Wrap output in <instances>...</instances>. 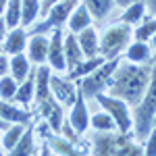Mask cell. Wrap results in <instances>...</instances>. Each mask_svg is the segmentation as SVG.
I'll list each match as a JSON object with an SVG mask.
<instances>
[{"instance_id":"5bb4252c","label":"cell","mask_w":156,"mask_h":156,"mask_svg":"<svg viewBox=\"0 0 156 156\" xmlns=\"http://www.w3.org/2000/svg\"><path fill=\"white\" fill-rule=\"evenodd\" d=\"M77 42H79L81 52H83V58H94V56H98L100 37H98V31L94 27H85L83 31H79L77 34Z\"/></svg>"},{"instance_id":"f1b7e54d","label":"cell","mask_w":156,"mask_h":156,"mask_svg":"<svg viewBox=\"0 0 156 156\" xmlns=\"http://www.w3.org/2000/svg\"><path fill=\"white\" fill-rule=\"evenodd\" d=\"M94 19H104L112 11V0H83L81 2Z\"/></svg>"},{"instance_id":"ab89813d","label":"cell","mask_w":156,"mask_h":156,"mask_svg":"<svg viewBox=\"0 0 156 156\" xmlns=\"http://www.w3.org/2000/svg\"><path fill=\"white\" fill-rule=\"evenodd\" d=\"M37 156H52V150H50V146L48 144H44L42 146V150H40V154Z\"/></svg>"},{"instance_id":"44dd1931","label":"cell","mask_w":156,"mask_h":156,"mask_svg":"<svg viewBox=\"0 0 156 156\" xmlns=\"http://www.w3.org/2000/svg\"><path fill=\"white\" fill-rule=\"evenodd\" d=\"M9 71H11V77L17 81V83H21L25 77L29 75V71H31V62H29V58L25 56L23 52L21 54H15L11 60H9Z\"/></svg>"},{"instance_id":"7402d4cb","label":"cell","mask_w":156,"mask_h":156,"mask_svg":"<svg viewBox=\"0 0 156 156\" xmlns=\"http://www.w3.org/2000/svg\"><path fill=\"white\" fill-rule=\"evenodd\" d=\"M46 140H48L50 150H54L58 156H79V152H77L75 144H71L69 140H65L60 133H50Z\"/></svg>"},{"instance_id":"9c48e42d","label":"cell","mask_w":156,"mask_h":156,"mask_svg":"<svg viewBox=\"0 0 156 156\" xmlns=\"http://www.w3.org/2000/svg\"><path fill=\"white\" fill-rule=\"evenodd\" d=\"M46 62L50 69L54 71H67V62H65V48H62V29H52V36L48 42V58Z\"/></svg>"},{"instance_id":"6da1fadb","label":"cell","mask_w":156,"mask_h":156,"mask_svg":"<svg viewBox=\"0 0 156 156\" xmlns=\"http://www.w3.org/2000/svg\"><path fill=\"white\" fill-rule=\"evenodd\" d=\"M152 75V67H137L135 62H125L123 67H117L108 79V96L127 100V104L137 106L144 96L148 81Z\"/></svg>"},{"instance_id":"60d3db41","label":"cell","mask_w":156,"mask_h":156,"mask_svg":"<svg viewBox=\"0 0 156 156\" xmlns=\"http://www.w3.org/2000/svg\"><path fill=\"white\" fill-rule=\"evenodd\" d=\"M115 2H117L119 6H123V9H127L129 4H133V2H137V0H115Z\"/></svg>"},{"instance_id":"ffe728a7","label":"cell","mask_w":156,"mask_h":156,"mask_svg":"<svg viewBox=\"0 0 156 156\" xmlns=\"http://www.w3.org/2000/svg\"><path fill=\"white\" fill-rule=\"evenodd\" d=\"M67 25H69L71 34H79V31H83L85 27L92 25V15H90V11L85 9L83 4H77L75 11L71 12V17H69Z\"/></svg>"},{"instance_id":"d6a6232c","label":"cell","mask_w":156,"mask_h":156,"mask_svg":"<svg viewBox=\"0 0 156 156\" xmlns=\"http://www.w3.org/2000/svg\"><path fill=\"white\" fill-rule=\"evenodd\" d=\"M58 133L65 137V140H69L71 144H75V142L79 140V133H77V131L71 127V123H69V121H62V125H60V131H58Z\"/></svg>"},{"instance_id":"7a4b0ae2","label":"cell","mask_w":156,"mask_h":156,"mask_svg":"<svg viewBox=\"0 0 156 156\" xmlns=\"http://www.w3.org/2000/svg\"><path fill=\"white\" fill-rule=\"evenodd\" d=\"M154 115H156V60H154V67H152L148 87H146V96H142L140 104L135 106V115H133L135 117L133 125H135V133H137L140 140L150 133Z\"/></svg>"},{"instance_id":"7c38bea8","label":"cell","mask_w":156,"mask_h":156,"mask_svg":"<svg viewBox=\"0 0 156 156\" xmlns=\"http://www.w3.org/2000/svg\"><path fill=\"white\" fill-rule=\"evenodd\" d=\"M0 119L6 121L9 125H12V123L29 125V123H31V112L11 104L9 100H2V98H0Z\"/></svg>"},{"instance_id":"2e32d148","label":"cell","mask_w":156,"mask_h":156,"mask_svg":"<svg viewBox=\"0 0 156 156\" xmlns=\"http://www.w3.org/2000/svg\"><path fill=\"white\" fill-rule=\"evenodd\" d=\"M25 44H27V34H25V29L19 25V27H15L11 29L6 37H4V44H2V50H4V54H21L25 50Z\"/></svg>"},{"instance_id":"d4e9b609","label":"cell","mask_w":156,"mask_h":156,"mask_svg":"<svg viewBox=\"0 0 156 156\" xmlns=\"http://www.w3.org/2000/svg\"><path fill=\"white\" fill-rule=\"evenodd\" d=\"M25 129H27V125H21V123H12V125H9V127L4 129V133L0 135L2 148H4V150H11L12 146H15L19 140H21V137H23Z\"/></svg>"},{"instance_id":"5b68a950","label":"cell","mask_w":156,"mask_h":156,"mask_svg":"<svg viewBox=\"0 0 156 156\" xmlns=\"http://www.w3.org/2000/svg\"><path fill=\"white\" fill-rule=\"evenodd\" d=\"M96 102L100 106L106 110L108 115L112 117L115 121V125H117V129L121 133H129V129L133 127V119H131V112H129V104L125 102V100H119V98H112L108 96V94H96Z\"/></svg>"},{"instance_id":"30bf717a","label":"cell","mask_w":156,"mask_h":156,"mask_svg":"<svg viewBox=\"0 0 156 156\" xmlns=\"http://www.w3.org/2000/svg\"><path fill=\"white\" fill-rule=\"evenodd\" d=\"M69 123L77 133H85V129L90 127V115H87V106H85V98L81 94V90L77 87V98L71 104V115H69Z\"/></svg>"},{"instance_id":"ba28073f","label":"cell","mask_w":156,"mask_h":156,"mask_svg":"<svg viewBox=\"0 0 156 156\" xmlns=\"http://www.w3.org/2000/svg\"><path fill=\"white\" fill-rule=\"evenodd\" d=\"M50 94L58 102L60 106H71L77 98V87L73 83V79L62 77V75H52L50 73Z\"/></svg>"},{"instance_id":"484cf974","label":"cell","mask_w":156,"mask_h":156,"mask_svg":"<svg viewBox=\"0 0 156 156\" xmlns=\"http://www.w3.org/2000/svg\"><path fill=\"white\" fill-rule=\"evenodd\" d=\"M40 0H21V25L29 27L40 15Z\"/></svg>"},{"instance_id":"7dc6e473","label":"cell","mask_w":156,"mask_h":156,"mask_svg":"<svg viewBox=\"0 0 156 156\" xmlns=\"http://www.w3.org/2000/svg\"><path fill=\"white\" fill-rule=\"evenodd\" d=\"M31 156H36V154H31Z\"/></svg>"},{"instance_id":"277c9868","label":"cell","mask_w":156,"mask_h":156,"mask_svg":"<svg viewBox=\"0 0 156 156\" xmlns=\"http://www.w3.org/2000/svg\"><path fill=\"white\" fill-rule=\"evenodd\" d=\"M119 65H121V58L117 56V58H110V60H106L104 65H100L96 71H92L90 75L81 77L79 90H81L83 98H92V100H94L96 94H102V92L108 87L110 75L115 73V69H117Z\"/></svg>"},{"instance_id":"1f68e13d","label":"cell","mask_w":156,"mask_h":156,"mask_svg":"<svg viewBox=\"0 0 156 156\" xmlns=\"http://www.w3.org/2000/svg\"><path fill=\"white\" fill-rule=\"evenodd\" d=\"M17 87H19V83L12 79L11 75H2V77H0V98H2V100L12 102Z\"/></svg>"},{"instance_id":"d6986e66","label":"cell","mask_w":156,"mask_h":156,"mask_svg":"<svg viewBox=\"0 0 156 156\" xmlns=\"http://www.w3.org/2000/svg\"><path fill=\"white\" fill-rule=\"evenodd\" d=\"M34 133H36V131H34V125L29 123L27 129H25V133H23V137H21V140L9 150V156H31V154H36Z\"/></svg>"},{"instance_id":"e0dca14e","label":"cell","mask_w":156,"mask_h":156,"mask_svg":"<svg viewBox=\"0 0 156 156\" xmlns=\"http://www.w3.org/2000/svg\"><path fill=\"white\" fill-rule=\"evenodd\" d=\"M34 96H36V71H29V75L19 83L12 100L19 102V104H23V106H27V104L34 102Z\"/></svg>"},{"instance_id":"f6af8a7d","label":"cell","mask_w":156,"mask_h":156,"mask_svg":"<svg viewBox=\"0 0 156 156\" xmlns=\"http://www.w3.org/2000/svg\"><path fill=\"white\" fill-rule=\"evenodd\" d=\"M152 125H154V127H156V115H154V119H152Z\"/></svg>"},{"instance_id":"4316f807","label":"cell","mask_w":156,"mask_h":156,"mask_svg":"<svg viewBox=\"0 0 156 156\" xmlns=\"http://www.w3.org/2000/svg\"><path fill=\"white\" fill-rule=\"evenodd\" d=\"M144 12H146V4L142 0H137V2H133V4H129L125 9V12L121 15V21L127 25H137V23H142Z\"/></svg>"},{"instance_id":"f35d334b","label":"cell","mask_w":156,"mask_h":156,"mask_svg":"<svg viewBox=\"0 0 156 156\" xmlns=\"http://www.w3.org/2000/svg\"><path fill=\"white\" fill-rule=\"evenodd\" d=\"M146 4V11L152 12V17H156V0H144Z\"/></svg>"},{"instance_id":"8d00e7d4","label":"cell","mask_w":156,"mask_h":156,"mask_svg":"<svg viewBox=\"0 0 156 156\" xmlns=\"http://www.w3.org/2000/svg\"><path fill=\"white\" fill-rule=\"evenodd\" d=\"M56 2H60V0H42V4H40V12H42V15H46L48 9H50V6H54Z\"/></svg>"},{"instance_id":"9a60e30c","label":"cell","mask_w":156,"mask_h":156,"mask_svg":"<svg viewBox=\"0 0 156 156\" xmlns=\"http://www.w3.org/2000/svg\"><path fill=\"white\" fill-rule=\"evenodd\" d=\"M62 48H65V62H67V71H71L73 67H77L83 60V52L79 48L77 34H67L62 36Z\"/></svg>"},{"instance_id":"d590c367","label":"cell","mask_w":156,"mask_h":156,"mask_svg":"<svg viewBox=\"0 0 156 156\" xmlns=\"http://www.w3.org/2000/svg\"><path fill=\"white\" fill-rule=\"evenodd\" d=\"M125 156H144V150H142L140 146H135V144H129V146H127Z\"/></svg>"},{"instance_id":"836d02e7","label":"cell","mask_w":156,"mask_h":156,"mask_svg":"<svg viewBox=\"0 0 156 156\" xmlns=\"http://www.w3.org/2000/svg\"><path fill=\"white\" fill-rule=\"evenodd\" d=\"M144 156H156V127L150 129V133H148V142H146V148H144Z\"/></svg>"},{"instance_id":"4fadbf2b","label":"cell","mask_w":156,"mask_h":156,"mask_svg":"<svg viewBox=\"0 0 156 156\" xmlns=\"http://www.w3.org/2000/svg\"><path fill=\"white\" fill-rule=\"evenodd\" d=\"M48 42L50 37H46L44 34L31 36L29 40V50H27V58L31 65H44L48 58Z\"/></svg>"},{"instance_id":"b9f144b4","label":"cell","mask_w":156,"mask_h":156,"mask_svg":"<svg viewBox=\"0 0 156 156\" xmlns=\"http://www.w3.org/2000/svg\"><path fill=\"white\" fill-rule=\"evenodd\" d=\"M6 2H9V0H0V19L4 17V11H6Z\"/></svg>"},{"instance_id":"83f0119b","label":"cell","mask_w":156,"mask_h":156,"mask_svg":"<svg viewBox=\"0 0 156 156\" xmlns=\"http://www.w3.org/2000/svg\"><path fill=\"white\" fill-rule=\"evenodd\" d=\"M2 19H4V23H6L9 29L19 27V25H21V0H9Z\"/></svg>"},{"instance_id":"3957f363","label":"cell","mask_w":156,"mask_h":156,"mask_svg":"<svg viewBox=\"0 0 156 156\" xmlns=\"http://www.w3.org/2000/svg\"><path fill=\"white\" fill-rule=\"evenodd\" d=\"M131 36H133L131 25L123 23V21L112 25V27H108L106 31L102 34V37H100V50H98V54L104 56L106 60L117 58L121 52L129 46Z\"/></svg>"},{"instance_id":"e575fe53","label":"cell","mask_w":156,"mask_h":156,"mask_svg":"<svg viewBox=\"0 0 156 156\" xmlns=\"http://www.w3.org/2000/svg\"><path fill=\"white\" fill-rule=\"evenodd\" d=\"M2 75H9V58L4 52H0V77Z\"/></svg>"},{"instance_id":"7bdbcfd3","label":"cell","mask_w":156,"mask_h":156,"mask_svg":"<svg viewBox=\"0 0 156 156\" xmlns=\"http://www.w3.org/2000/svg\"><path fill=\"white\" fill-rule=\"evenodd\" d=\"M6 127H9V123H6V121H2V119H0V131H4Z\"/></svg>"},{"instance_id":"8fae6325","label":"cell","mask_w":156,"mask_h":156,"mask_svg":"<svg viewBox=\"0 0 156 156\" xmlns=\"http://www.w3.org/2000/svg\"><path fill=\"white\" fill-rule=\"evenodd\" d=\"M37 106H40V115H42L44 121L50 125L52 133H58L60 125H62V106L52 98V94H50L44 102H40Z\"/></svg>"},{"instance_id":"74e56055","label":"cell","mask_w":156,"mask_h":156,"mask_svg":"<svg viewBox=\"0 0 156 156\" xmlns=\"http://www.w3.org/2000/svg\"><path fill=\"white\" fill-rule=\"evenodd\" d=\"M9 34V27L4 23V19H0V48H2V44H4V37Z\"/></svg>"},{"instance_id":"ac0fdd59","label":"cell","mask_w":156,"mask_h":156,"mask_svg":"<svg viewBox=\"0 0 156 156\" xmlns=\"http://www.w3.org/2000/svg\"><path fill=\"white\" fill-rule=\"evenodd\" d=\"M50 73H52V69L46 65H40L36 69V96H34V100L37 104L50 96Z\"/></svg>"},{"instance_id":"ee69618b","label":"cell","mask_w":156,"mask_h":156,"mask_svg":"<svg viewBox=\"0 0 156 156\" xmlns=\"http://www.w3.org/2000/svg\"><path fill=\"white\" fill-rule=\"evenodd\" d=\"M150 40H152V46H154V48H156V34H154V36H152V37H150Z\"/></svg>"},{"instance_id":"cb8c5ba5","label":"cell","mask_w":156,"mask_h":156,"mask_svg":"<svg viewBox=\"0 0 156 156\" xmlns=\"http://www.w3.org/2000/svg\"><path fill=\"white\" fill-rule=\"evenodd\" d=\"M125 58L129 60V62H135V65L146 62V60L150 58V46H148V42H133V44H129L127 50H125Z\"/></svg>"},{"instance_id":"f546056e","label":"cell","mask_w":156,"mask_h":156,"mask_svg":"<svg viewBox=\"0 0 156 156\" xmlns=\"http://www.w3.org/2000/svg\"><path fill=\"white\" fill-rule=\"evenodd\" d=\"M90 125L96 129V131H112L117 125H115V121L112 117L108 115L106 110H102V112H96L94 117H90Z\"/></svg>"},{"instance_id":"bcb514c9","label":"cell","mask_w":156,"mask_h":156,"mask_svg":"<svg viewBox=\"0 0 156 156\" xmlns=\"http://www.w3.org/2000/svg\"><path fill=\"white\" fill-rule=\"evenodd\" d=\"M0 148H2V142H0Z\"/></svg>"},{"instance_id":"8992f818","label":"cell","mask_w":156,"mask_h":156,"mask_svg":"<svg viewBox=\"0 0 156 156\" xmlns=\"http://www.w3.org/2000/svg\"><path fill=\"white\" fill-rule=\"evenodd\" d=\"M77 6V0H60L54 6H50L48 12H46V21H42L40 25H36L31 29V36H37V34H46L50 29H62V25L69 21L71 12L75 11Z\"/></svg>"},{"instance_id":"4dcf8cb0","label":"cell","mask_w":156,"mask_h":156,"mask_svg":"<svg viewBox=\"0 0 156 156\" xmlns=\"http://www.w3.org/2000/svg\"><path fill=\"white\" fill-rule=\"evenodd\" d=\"M154 34H156V17L137 25L135 31H133V37H135V42H148Z\"/></svg>"},{"instance_id":"603a6c76","label":"cell","mask_w":156,"mask_h":156,"mask_svg":"<svg viewBox=\"0 0 156 156\" xmlns=\"http://www.w3.org/2000/svg\"><path fill=\"white\" fill-rule=\"evenodd\" d=\"M106 62V58L104 56H94V58H83L77 67H73L71 71H69V79H81V77H85V75H90L92 71H96L100 65H104Z\"/></svg>"},{"instance_id":"52a82bcc","label":"cell","mask_w":156,"mask_h":156,"mask_svg":"<svg viewBox=\"0 0 156 156\" xmlns=\"http://www.w3.org/2000/svg\"><path fill=\"white\" fill-rule=\"evenodd\" d=\"M129 146V135H110L106 131H100L94 137V156H125Z\"/></svg>"}]
</instances>
